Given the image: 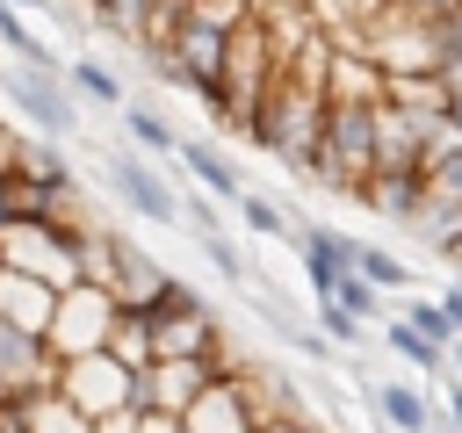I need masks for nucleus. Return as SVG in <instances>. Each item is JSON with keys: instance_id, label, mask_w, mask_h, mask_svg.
Listing matches in <instances>:
<instances>
[{"instance_id": "1", "label": "nucleus", "mask_w": 462, "mask_h": 433, "mask_svg": "<svg viewBox=\"0 0 462 433\" xmlns=\"http://www.w3.org/2000/svg\"><path fill=\"white\" fill-rule=\"evenodd\" d=\"M375 159H383V101L368 108V101H332V115H325V144H318V180L325 188H339V195H361V180L375 173Z\"/></svg>"}, {"instance_id": "2", "label": "nucleus", "mask_w": 462, "mask_h": 433, "mask_svg": "<svg viewBox=\"0 0 462 433\" xmlns=\"http://www.w3.org/2000/svg\"><path fill=\"white\" fill-rule=\"evenodd\" d=\"M260 419H267V411L253 404V382H238V375H224V368H217L209 390L180 411L188 433H260Z\"/></svg>"}, {"instance_id": "3", "label": "nucleus", "mask_w": 462, "mask_h": 433, "mask_svg": "<svg viewBox=\"0 0 462 433\" xmlns=\"http://www.w3.org/2000/svg\"><path fill=\"white\" fill-rule=\"evenodd\" d=\"M7 94H14V108H22L43 137H72V130H79V108H72V101H65V87H58V79H43L36 65L7 72Z\"/></svg>"}, {"instance_id": "4", "label": "nucleus", "mask_w": 462, "mask_h": 433, "mask_svg": "<svg viewBox=\"0 0 462 433\" xmlns=\"http://www.w3.org/2000/svg\"><path fill=\"white\" fill-rule=\"evenodd\" d=\"M108 180H116V195H123L137 216H152V224H180V195H173L137 152H108Z\"/></svg>"}, {"instance_id": "5", "label": "nucleus", "mask_w": 462, "mask_h": 433, "mask_svg": "<svg viewBox=\"0 0 462 433\" xmlns=\"http://www.w3.org/2000/svg\"><path fill=\"white\" fill-rule=\"evenodd\" d=\"M296 245H303V281L310 296H332L346 274H354V238L332 231V224H296Z\"/></svg>"}, {"instance_id": "6", "label": "nucleus", "mask_w": 462, "mask_h": 433, "mask_svg": "<svg viewBox=\"0 0 462 433\" xmlns=\"http://www.w3.org/2000/svg\"><path fill=\"white\" fill-rule=\"evenodd\" d=\"M368 404H375V419L390 426V433H426L440 411H433V397L419 390V382H375L368 390Z\"/></svg>"}, {"instance_id": "7", "label": "nucleus", "mask_w": 462, "mask_h": 433, "mask_svg": "<svg viewBox=\"0 0 462 433\" xmlns=\"http://www.w3.org/2000/svg\"><path fill=\"white\" fill-rule=\"evenodd\" d=\"M180 166H188L209 195H224V202H238V195H245V188H238V166H231L217 144H202V137H180Z\"/></svg>"}, {"instance_id": "8", "label": "nucleus", "mask_w": 462, "mask_h": 433, "mask_svg": "<svg viewBox=\"0 0 462 433\" xmlns=\"http://www.w3.org/2000/svg\"><path fill=\"white\" fill-rule=\"evenodd\" d=\"M426 29H433V79L455 94L462 87V7H433Z\"/></svg>"}, {"instance_id": "9", "label": "nucleus", "mask_w": 462, "mask_h": 433, "mask_svg": "<svg viewBox=\"0 0 462 433\" xmlns=\"http://www.w3.org/2000/svg\"><path fill=\"white\" fill-rule=\"evenodd\" d=\"M354 267H361L375 289H390V296H404V289H411V267H404L397 253H383V245H361V238H354Z\"/></svg>"}, {"instance_id": "10", "label": "nucleus", "mask_w": 462, "mask_h": 433, "mask_svg": "<svg viewBox=\"0 0 462 433\" xmlns=\"http://www.w3.org/2000/svg\"><path fill=\"white\" fill-rule=\"evenodd\" d=\"M397 310H404L426 339H440V346H455V332H462V325H455V310H448L440 296H411V289H404V303H397Z\"/></svg>"}, {"instance_id": "11", "label": "nucleus", "mask_w": 462, "mask_h": 433, "mask_svg": "<svg viewBox=\"0 0 462 433\" xmlns=\"http://www.w3.org/2000/svg\"><path fill=\"white\" fill-rule=\"evenodd\" d=\"M123 123H130L137 152H152V159H173V152H180V137L166 130V115H152V108H123Z\"/></svg>"}, {"instance_id": "12", "label": "nucleus", "mask_w": 462, "mask_h": 433, "mask_svg": "<svg viewBox=\"0 0 462 433\" xmlns=\"http://www.w3.org/2000/svg\"><path fill=\"white\" fill-rule=\"evenodd\" d=\"M426 195H440V202H462V144H448V152H433L426 166Z\"/></svg>"}, {"instance_id": "13", "label": "nucleus", "mask_w": 462, "mask_h": 433, "mask_svg": "<svg viewBox=\"0 0 462 433\" xmlns=\"http://www.w3.org/2000/svg\"><path fill=\"white\" fill-rule=\"evenodd\" d=\"M72 87H79L87 101H101V108H123V79H116L108 65H94V58H79V65H72Z\"/></svg>"}, {"instance_id": "14", "label": "nucleus", "mask_w": 462, "mask_h": 433, "mask_svg": "<svg viewBox=\"0 0 462 433\" xmlns=\"http://www.w3.org/2000/svg\"><path fill=\"white\" fill-rule=\"evenodd\" d=\"M238 216H245V224H253L260 238H289V216H282V209H274L267 195H238Z\"/></svg>"}, {"instance_id": "15", "label": "nucleus", "mask_w": 462, "mask_h": 433, "mask_svg": "<svg viewBox=\"0 0 462 433\" xmlns=\"http://www.w3.org/2000/svg\"><path fill=\"white\" fill-rule=\"evenodd\" d=\"M318 325H325V339H361V325H368V318H354L339 296H318Z\"/></svg>"}, {"instance_id": "16", "label": "nucleus", "mask_w": 462, "mask_h": 433, "mask_svg": "<svg viewBox=\"0 0 462 433\" xmlns=\"http://www.w3.org/2000/svg\"><path fill=\"white\" fill-rule=\"evenodd\" d=\"M202 253H209V267H217V274H231V281H245V260L231 253V238H217V231H202Z\"/></svg>"}, {"instance_id": "17", "label": "nucleus", "mask_w": 462, "mask_h": 433, "mask_svg": "<svg viewBox=\"0 0 462 433\" xmlns=\"http://www.w3.org/2000/svg\"><path fill=\"white\" fill-rule=\"evenodd\" d=\"M0 36H7V43H14V51L29 58V65H51V51H43V43H36V36H29V29H22V22H14L7 7H0Z\"/></svg>"}, {"instance_id": "18", "label": "nucleus", "mask_w": 462, "mask_h": 433, "mask_svg": "<svg viewBox=\"0 0 462 433\" xmlns=\"http://www.w3.org/2000/svg\"><path fill=\"white\" fill-rule=\"evenodd\" d=\"M260 433H325V426H310L303 411H274V419H260Z\"/></svg>"}, {"instance_id": "19", "label": "nucleus", "mask_w": 462, "mask_h": 433, "mask_svg": "<svg viewBox=\"0 0 462 433\" xmlns=\"http://www.w3.org/2000/svg\"><path fill=\"white\" fill-rule=\"evenodd\" d=\"M440 411L462 426V375H440Z\"/></svg>"}, {"instance_id": "20", "label": "nucleus", "mask_w": 462, "mask_h": 433, "mask_svg": "<svg viewBox=\"0 0 462 433\" xmlns=\"http://www.w3.org/2000/svg\"><path fill=\"white\" fill-rule=\"evenodd\" d=\"M440 303H448V310H455V325H462V267H455V281L440 289Z\"/></svg>"}, {"instance_id": "21", "label": "nucleus", "mask_w": 462, "mask_h": 433, "mask_svg": "<svg viewBox=\"0 0 462 433\" xmlns=\"http://www.w3.org/2000/svg\"><path fill=\"white\" fill-rule=\"evenodd\" d=\"M448 375H462V332H455V346H448Z\"/></svg>"}, {"instance_id": "22", "label": "nucleus", "mask_w": 462, "mask_h": 433, "mask_svg": "<svg viewBox=\"0 0 462 433\" xmlns=\"http://www.w3.org/2000/svg\"><path fill=\"white\" fill-rule=\"evenodd\" d=\"M426 433H462V426H455V419H448V411H440V419H433V426H426Z\"/></svg>"}, {"instance_id": "23", "label": "nucleus", "mask_w": 462, "mask_h": 433, "mask_svg": "<svg viewBox=\"0 0 462 433\" xmlns=\"http://www.w3.org/2000/svg\"><path fill=\"white\" fill-rule=\"evenodd\" d=\"M448 115H455V130H462V87H455V94H448Z\"/></svg>"}, {"instance_id": "24", "label": "nucleus", "mask_w": 462, "mask_h": 433, "mask_svg": "<svg viewBox=\"0 0 462 433\" xmlns=\"http://www.w3.org/2000/svg\"><path fill=\"white\" fill-rule=\"evenodd\" d=\"M455 267H462V245H455Z\"/></svg>"}, {"instance_id": "25", "label": "nucleus", "mask_w": 462, "mask_h": 433, "mask_svg": "<svg viewBox=\"0 0 462 433\" xmlns=\"http://www.w3.org/2000/svg\"><path fill=\"white\" fill-rule=\"evenodd\" d=\"M14 7H22V0H14Z\"/></svg>"}]
</instances>
